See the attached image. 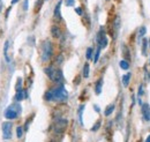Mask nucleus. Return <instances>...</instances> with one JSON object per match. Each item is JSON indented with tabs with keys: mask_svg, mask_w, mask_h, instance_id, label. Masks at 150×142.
<instances>
[{
	"mask_svg": "<svg viewBox=\"0 0 150 142\" xmlns=\"http://www.w3.org/2000/svg\"><path fill=\"white\" fill-rule=\"evenodd\" d=\"M66 5H67L68 7H72V6H74V5H75V0H66Z\"/></svg>",
	"mask_w": 150,
	"mask_h": 142,
	"instance_id": "nucleus-28",
	"label": "nucleus"
},
{
	"mask_svg": "<svg viewBox=\"0 0 150 142\" xmlns=\"http://www.w3.org/2000/svg\"><path fill=\"white\" fill-rule=\"evenodd\" d=\"M16 134H18V138H19V139L22 138V135H23V128H22V126H19V127L16 128Z\"/></svg>",
	"mask_w": 150,
	"mask_h": 142,
	"instance_id": "nucleus-24",
	"label": "nucleus"
},
{
	"mask_svg": "<svg viewBox=\"0 0 150 142\" xmlns=\"http://www.w3.org/2000/svg\"><path fill=\"white\" fill-rule=\"evenodd\" d=\"M114 109H115V105H114V104H110L109 107L105 109V112H104L105 117H109V116H111V114H112V112L114 111Z\"/></svg>",
	"mask_w": 150,
	"mask_h": 142,
	"instance_id": "nucleus-17",
	"label": "nucleus"
},
{
	"mask_svg": "<svg viewBox=\"0 0 150 142\" xmlns=\"http://www.w3.org/2000/svg\"><path fill=\"white\" fill-rule=\"evenodd\" d=\"M20 0H12V5H15V4H18Z\"/></svg>",
	"mask_w": 150,
	"mask_h": 142,
	"instance_id": "nucleus-34",
	"label": "nucleus"
},
{
	"mask_svg": "<svg viewBox=\"0 0 150 142\" xmlns=\"http://www.w3.org/2000/svg\"><path fill=\"white\" fill-rule=\"evenodd\" d=\"M75 12L79 14V15H82L83 14V12H82V9L80 8V7H77V8H75Z\"/></svg>",
	"mask_w": 150,
	"mask_h": 142,
	"instance_id": "nucleus-32",
	"label": "nucleus"
},
{
	"mask_svg": "<svg viewBox=\"0 0 150 142\" xmlns=\"http://www.w3.org/2000/svg\"><path fill=\"white\" fill-rule=\"evenodd\" d=\"M108 43H109V40L106 38V35H105L104 30L100 29L99 33H98V35H97V44H98V46L100 49H105L108 46Z\"/></svg>",
	"mask_w": 150,
	"mask_h": 142,
	"instance_id": "nucleus-5",
	"label": "nucleus"
},
{
	"mask_svg": "<svg viewBox=\"0 0 150 142\" xmlns=\"http://www.w3.org/2000/svg\"><path fill=\"white\" fill-rule=\"evenodd\" d=\"M45 74L50 77V80H52L53 82L56 83H61L64 81V75H62V72L60 70H57L53 66H50V67H46L45 70Z\"/></svg>",
	"mask_w": 150,
	"mask_h": 142,
	"instance_id": "nucleus-2",
	"label": "nucleus"
},
{
	"mask_svg": "<svg viewBox=\"0 0 150 142\" xmlns=\"http://www.w3.org/2000/svg\"><path fill=\"white\" fill-rule=\"evenodd\" d=\"M100 50H102V49L98 46V49H97V51H96V53H95V58H94L95 64L98 62V59H99V55H100Z\"/></svg>",
	"mask_w": 150,
	"mask_h": 142,
	"instance_id": "nucleus-23",
	"label": "nucleus"
},
{
	"mask_svg": "<svg viewBox=\"0 0 150 142\" xmlns=\"http://www.w3.org/2000/svg\"><path fill=\"white\" fill-rule=\"evenodd\" d=\"M144 77H147V82H149L150 81V74H149V72L147 71H144Z\"/></svg>",
	"mask_w": 150,
	"mask_h": 142,
	"instance_id": "nucleus-30",
	"label": "nucleus"
},
{
	"mask_svg": "<svg viewBox=\"0 0 150 142\" xmlns=\"http://www.w3.org/2000/svg\"><path fill=\"white\" fill-rule=\"evenodd\" d=\"M53 53V46H52V43L50 40H45L42 45V60L44 62L49 61L50 58L52 57Z\"/></svg>",
	"mask_w": 150,
	"mask_h": 142,
	"instance_id": "nucleus-3",
	"label": "nucleus"
},
{
	"mask_svg": "<svg viewBox=\"0 0 150 142\" xmlns=\"http://www.w3.org/2000/svg\"><path fill=\"white\" fill-rule=\"evenodd\" d=\"M2 11V2H1V0H0V12Z\"/></svg>",
	"mask_w": 150,
	"mask_h": 142,
	"instance_id": "nucleus-35",
	"label": "nucleus"
},
{
	"mask_svg": "<svg viewBox=\"0 0 150 142\" xmlns=\"http://www.w3.org/2000/svg\"><path fill=\"white\" fill-rule=\"evenodd\" d=\"M146 141H147V142H150V135L148 136V138H147V140H146Z\"/></svg>",
	"mask_w": 150,
	"mask_h": 142,
	"instance_id": "nucleus-36",
	"label": "nucleus"
},
{
	"mask_svg": "<svg viewBox=\"0 0 150 142\" xmlns=\"http://www.w3.org/2000/svg\"><path fill=\"white\" fill-rule=\"evenodd\" d=\"M51 34H52V36H53L54 38H59V37L61 36V30L59 29V27L53 26V27L51 28Z\"/></svg>",
	"mask_w": 150,
	"mask_h": 142,
	"instance_id": "nucleus-13",
	"label": "nucleus"
},
{
	"mask_svg": "<svg viewBox=\"0 0 150 142\" xmlns=\"http://www.w3.org/2000/svg\"><path fill=\"white\" fill-rule=\"evenodd\" d=\"M119 66H120L121 70H124V71H128V70H129V61L126 60V59H124V60H121V61L119 62Z\"/></svg>",
	"mask_w": 150,
	"mask_h": 142,
	"instance_id": "nucleus-15",
	"label": "nucleus"
},
{
	"mask_svg": "<svg viewBox=\"0 0 150 142\" xmlns=\"http://www.w3.org/2000/svg\"><path fill=\"white\" fill-rule=\"evenodd\" d=\"M102 88H103V80L100 79V80L97 81V83L95 86V92H96V95H99L102 92Z\"/></svg>",
	"mask_w": 150,
	"mask_h": 142,
	"instance_id": "nucleus-14",
	"label": "nucleus"
},
{
	"mask_svg": "<svg viewBox=\"0 0 150 142\" xmlns=\"http://www.w3.org/2000/svg\"><path fill=\"white\" fill-rule=\"evenodd\" d=\"M28 97V95H27V92H25V90H23V89L21 88L19 90H16V95H15V99L18 101V102H21V101H23L24 98H27Z\"/></svg>",
	"mask_w": 150,
	"mask_h": 142,
	"instance_id": "nucleus-9",
	"label": "nucleus"
},
{
	"mask_svg": "<svg viewBox=\"0 0 150 142\" xmlns=\"http://www.w3.org/2000/svg\"><path fill=\"white\" fill-rule=\"evenodd\" d=\"M29 0H24V2H23V9L24 11H28V8H29Z\"/></svg>",
	"mask_w": 150,
	"mask_h": 142,
	"instance_id": "nucleus-29",
	"label": "nucleus"
},
{
	"mask_svg": "<svg viewBox=\"0 0 150 142\" xmlns=\"http://www.w3.org/2000/svg\"><path fill=\"white\" fill-rule=\"evenodd\" d=\"M122 52H124V55H125V58H126V60H131V54H129V50H128V48L126 46V45H122Z\"/></svg>",
	"mask_w": 150,
	"mask_h": 142,
	"instance_id": "nucleus-18",
	"label": "nucleus"
},
{
	"mask_svg": "<svg viewBox=\"0 0 150 142\" xmlns=\"http://www.w3.org/2000/svg\"><path fill=\"white\" fill-rule=\"evenodd\" d=\"M143 94H144V91H143V86H142V84H140V87H139V91H137V96H139V97H141Z\"/></svg>",
	"mask_w": 150,
	"mask_h": 142,
	"instance_id": "nucleus-26",
	"label": "nucleus"
},
{
	"mask_svg": "<svg viewBox=\"0 0 150 142\" xmlns=\"http://www.w3.org/2000/svg\"><path fill=\"white\" fill-rule=\"evenodd\" d=\"M131 73H127V74H125L122 76V84H124V87H128L129 81H131Z\"/></svg>",
	"mask_w": 150,
	"mask_h": 142,
	"instance_id": "nucleus-16",
	"label": "nucleus"
},
{
	"mask_svg": "<svg viewBox=\"0 0 150 142\" xmlns=\"http://www.w3.org/2000/svg\"><path fill=\"white\" fill-rule=\"evenodd\" d=\"M93 54H94V50H93V48H88V49H87V52H86V57H87V59H88V60H90V59L93 58Z\"/></svg>",
	"mask_w": 150,
	"mask_h": 142,
	"instance_id": "nucleus-22",
	"label": "nucleus"
},
{
	"mask_svg": "<svg viewBox=\"0 0 150 142\" xmlns=\"http://www.w3.org/2000/svg\"><path fill=\"white\" fill-rule=\"evenodd\" d=\"M146 33H147V28H146V27H141V28L139 29V35H137L139 39H141L142 37H144Z\"/></svg>",
	"mask_w": 150,
	"mask_h": 142,
	"instance_id": "nucleus-20",
	"label": "nucleus"
},
{
	"mask_svg": "<svg viewBox=\"0 0 150 142\" xmlns=\"http://www.w3.org/2000/svg\"><path fill=\"white\" fill-rule=\"evenodd\" d=\"M18 116H19V112H18L15 109H13L12 107H8V109L6 110V112H5V117H6L7 119H9V120H12V119H16Z\"/></svg>",
	"mask_w": 150,
	"mask_h": 142,
	"instance_id": "nucleus-7",
	"label": "nucleus"
},
{
	"mask_svg": "<svg viewBox=\"0 0 150 142\" xmlns=\"http://www.w3.org/2000/svg\"><path fill=\"white\" fill-rule=\"evenodd\" d=\"M142 116L146 121H150V105L149 104H142Z\"/></svg>",
	"mask_w": 150,
	"mask_h": 142,
	"instance_id": "nucleus-8",
	"label": "nucleus"
},
{
	"mask_svg": "<svg viewBox=\"0 0 150 142\" xmlns=\"http://www.w3.org/2000/svg\"><path fill=\"white\" fill-rule=\"evenodd\" d=\"M148 43H149V46H150V39H148Z\"/></svg>",
	"mask_w": 150,
	"mask_h": 142,
	"instance_id": "nucleus-37",
	"label": "nucleus"
},
{
	"mask_svg": "<svg viewBox=\"0 0 150 142\" xmlns=\"http://www.w3.org/2000/svg\"><path fill=\"white\" fill-rule=\"evenodd\" d=\"M95 111H96V112H99V111H100V110H99V107H97V105H95Z\"/></svg>",
	"mask_w": 150,
	"mask_h": 142,
	"instance_id": "nucleus-33",
	"label": "nucleus"
},
{
	"mask_svg": "<svg viewBox=\"0 0 150 142\" xmlns=\"http://www.w3.org/2000/svg\"><path fill=\"white\" fill-rule=\"evenodd\" d=\"M83 77H89V64L87 62L84 66H83Z\"/></svg>",
	"mask_w": 150,
	"mask_h": 142,
	"instance_id": "nucleus-21",
	"label": "nucleus"
},
{
	"mask_svg": "<svg viewBox=\"0 0 150 142\" xmlns=\"http://www.w3.org/2000/svg\"><path fill=\"white\" fill-rule=\"evenodd\" d=\"M61 4H62V1H61V0H59V1H58V4L56 5V8H54V13H53V15H54V18H57V20H61V14H60Z\"/></svg>",
	"mask_w": 150,
	"mask_h": 142,
	"instance_id": "nucleus-10",
	"label": "nucleus"
},
{
	"mask_svg": "<svg viewBox=\"0 0 150 142\" xmlns=\"http://www.w3.org/2000/svg\"><path fill=\"white\" fill-rule=\"evenodd\" d=\"M67 126H68V121L66 119H59L56 121V124L53 125V132L57 135H61L67 129Z\"/></svg>",
	"mask_w": 150,
	"mask_h": 142,
	"instance_id": "nucleus-4",
	"label": "nucleus"
},
{
	"mask_svg": "<svg viewBox=\"0 0 150 142\" xmlns=\"http://www.w3.org/2000/svg\"><path fill=\"white\" fill-rule=\"evenodd\" d=\"M100 124H102V121H100V120H98V121H97V123H96V124L93 126L91 131H93V132H96V131H98V129H99V127H100Z\"/></svg>",
	"mask_w": 150,
	"mask_h": 142,
	"instance_id": "nucleus-25",
	"label": "nucleus"
},
{
	"mask_svg": "<svg viewBox=\"0 0 150 142\" xmlns=\"http://www.w3.org/2000/svg\"><path fill=\"white\" fill-rule=\"evenodd\" d=\"M62 61H64V57L60 54V55H58L57 57V60H56V62L58 64V65H60V64H62Z\"/></svg>",
	"mask_w": 150,
	"mask_h": 142,
	"instance_id": "nucleus-27",
	"label": "nucleus"
},
{
	"mask_svg": "<svg viewBox=\"0 0 150 142\" xmlns=\"http://www.w3.org/2000/svg\"><path fill=\"white\" fill-rule=\"evenodd\" d=\"M147 49H148V39L144 38V39L142 40V54H143V55L147 54Z\"/></svg>",
	"mask_w": 150,
	"mask_h": 142,
	"instance_id": "nucleus-19",
	"label": "nucleus"
},
{
	"mask_svg": "<svg viewBox=\"0 0 150 142\" xmlns=\"http://www.w3.org/2000/svg\"><path fill=\"white\" fill-rule=\"evenodd\" d=\"M83 111H84V105H80L79 110H77V118H79V123L83 126Z\"/></svg>",
	"mask_w": 150,
	"mask_h": 142,
	"instance_id": "nucleus-12",
	"label": "nucleus"
},
{
	"mask_svg": "<svg viewBox=\"0 0 150 142\" xmlns=\"http://www.w3.org/2000/svg\"><path fill=\"white\" fill-rule=\"evenodd\" d=\"M8 49H9V40H6L5 42V45H4V57H5V59H6L7 62L11 61V58L8 55Z\"/></svg>",
	"mask_w": 150,
	"mask_h": 142,
	"instance_id": "nucleus-11",
	"label": "nucleus"
},
{
	"mask_svg": "<svg viewBox=\"0 0 150 142\" xmlns=\"http://www.w3.org/2000/svg\"><path fill=\"white\" fill-rule=\"evenodd\" d=\"M44 98L45 101L47 102H52V101H56V102H65L67 98H68V92L67 90L65 89L64 86H59L54 89H51L49 91L45 92L44 95Z\"/></svg>",
	"mask_w": 150,
	"mask_h": 142,
	"instance_id": "nucleus-1",
	"label": "nucleus"
},
{
	"mask_svg": "<svg viewBox=\"0 0 150 142\" xmlns=\"http://www.w3.org/2000/svg\"><path fill=\"white\" fill-rule=\"evenodd\" d=\"M2 138L5 140H9L12 138V123L6 121L2 124Z\"/></svg>",
	"mask_w": 150,
	"mask_h": 142,
	"instance_id": "nucleus-6",
	"label": "nucleus"
},
{
	"mask_svg": "<svg viewBox=\"0 0 150 142\" xmlns=\"http://www.w3.org/2000/svg\"><path fill=\"white\" fill-rule=\"evenodd\" d=\"M21 82H22V80H21V77H19L18 79V84H16V90L21 89Z\"/></svg>",
	"mask_w": 150,
	"mask_h": 142,
	"instance_id": "nucleus-31",
	"label": "nucleus"
}]
</instances>
